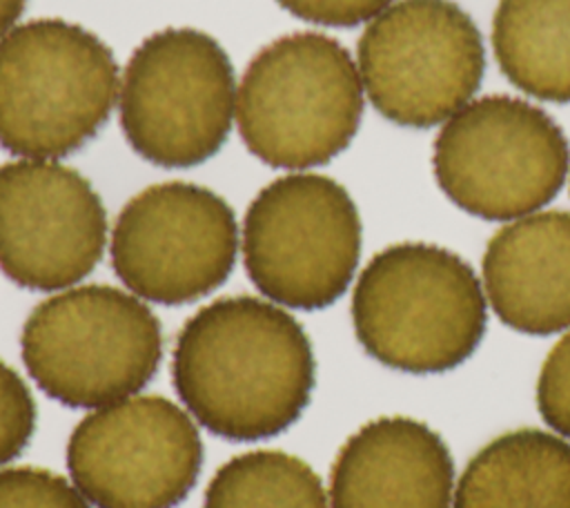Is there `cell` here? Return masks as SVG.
<instances>
[{"mask_svg":"<svg viewBox=\"0 0 570 508\" xmlns=\"http://www.w3.org/2000/svg\"><path fill=\"white\" fill-rule=\"evenodd\" d=\"M488 307L534 336L570 328V212L539 209L508 221L485 245Z\"/></svg>","mask_w":570,"mask_h":508,"instance_id":"14","label":"cell"},{"mask_svg":"<svg viewBox=\"0 0 570 508\" xmlns=\"http://www.w3.org/2000/svg\"><path fill=\"white\" fill-rule=\"evenodd\" d=\"M454 461L445 441L412 417H379L338 450L330 508H452Z\"/></svg>","mask_w":570,"mask_h":508,"instance_id":"13","label":"cell"},{"mask_svg":"<svg viewBox=\"0 0 570 508\" xmlns=\"http://www.w3.org/2000/svg\"><path fill=\"white\" fill-rule=\"evenodd\" d=\"M352 323L379 363L412 374L445 372L479 348L488 299L459 254L432 243H396L356 276Z\"/></svg>","mask_w":570,"mask_h":508,"instance_id":"2","label":"cell"},{"mask_svg":"<svg viewBox=\"0 0 570 508\" xmlns=\"http://www.w3.org/2000/svg\"><path fill=\"white\" fill-rule=\"evenodd\" d=\"M109 247L105 205L73 167L47 158L0 165V270L16 285H78Z\"/></svg>","mask_w":570,"mask_h":508,"instance_id":"12","label":"cell"},{"mask_svg":"<svg viewBox=\"0 0 570 508\" xmlns=\"http://www.w3.org/2000/svg\"><path fill=\"white\" fill-rule=\"evenodd\" d=\"M67 468L96 508H174L203 468L200 426L183 403L138 392L87 412Z\"/></svg>","mask_w":570,"mask_h":508,"instance_id":"11","label":"cell"},{"mask_svg":"<svg viewBox=\"0 0 570 508\" xmlns=\"http://www.w3.org/2000/svg\"><path fill=\"white\" fill-rule=\"evenodd\" d=\"M174 385L196 423L229 441L287 430L316 379L312 341L292 312L265 296H225L178 332Z\"/></svg>","mask_w":570,"mask_h":508,"instance_id":"1","label":"cell"},{"mask_svg":"<svg viewBox=\"0 0 570 508\" xmlns=\"http://www.w3.org/2000/svg\"><path fill=\"white\" fill-rule=\"evenodd\" d=\"M33 430V394L22 374L0 359V468L9 466L29 446Z\"/></svg>","mask_w":570,"mask_h":508,"instance_id":"19","label":"cell"},{"mask_svg":"<svg viewBox=\"0 0 570 508\" xmlns=\"http://www.w3.org/2000/svg\"><path fill=\"white\" fill-rule=\"evenodd\" d=\"M432 169L456 207L508 223L543 209L559 194L570 174V147L539 105L483 96L441 125Z\"/></svg>","mask_w":570,"mask_h":508,"instance_id":"7","label":"cell"},{"mask_svg":"<svg viewBox=\"0 0 570 508\" xmlns=\"http://www.w3.org/2000/svg\"><path fill=\"white\" fill-rule=\"evenodd\" d=\"M238 82L223 45L171 27L147 36L120 74L118 109L131 149L158 167L212 158L236 123Z\"/></svg>","mask_w":570,"mask_h":508,"instance_id":"8","label":"cell"},{"mask_svg":"<svg viewBox=\"0 0 570 508\" xmlns=\"http://www.w3.org/2000/svg\"><path fill=\"white\" fill-rule=\"evenodd\" d=\"M118 89L120 69L96 33L60 18L22 22L0 40V147L60 160L102 129Z\"/></svg>","mask_w":570,"mask_h":508,"instance_id":"4","label":"cell"},{"mask_svg":"<svg viewBox=\"0 0 570 508\" xmlns=\"http://www.w3.org/2000/svg\"><path fill=\"white\" fill-rule=\"evenodd\" d=\"M365 98L403 127L443 125L485 74L474 20L452 0H396L367 22L356 47Z\"/></svg>","mask_w":570,"mask_h":508,"instance_id":"9","label":"cell"},{"mask_svg":"<svg viewBox=\"0 0 570 508\" xmlns=\"http://www.w3.org/2000/svg\"><path fill=\"white\" fill-rule=\"evenodd\" d=\"M537 408L557 434L570 439V328L541 365L537 379Z\"/></svg>","mask_w":570,"mask_h":508,"instance_id":"20","label":"cell"},{"mask_svg":"<svg viewBox=\"0 0 570 508\" xmlns=\"http://www.w3.org/2000/svg\"><path fill=\"white\" fill-rule=\"evenodd\" d=\"M363 227L354 198L334 178L287 172L249 203L240 227L256 290L287 310H323L352 285Z\"/></svg>","mask_w":570,"mask_h":508,"instance_id":"6","label":"cell"},{"mask_svg":"<svg viewBox=\"0 0 570 508\" xmlns=\"http://www.w3.org/2000/svg\"><path fill=\"white\" fill-rule=\"evenodd\" d=\"M22 361L33 383L69 408L96 410L142 392L163 359V328L125 287L51 292L24 321Z\"/></svg>","mask_w":570,"mask_h":508,"instance_id":"5","label":"cell"},{"mask_svg":"<svg viewBox=\"0 0 570 508\" xmlns=\"http://www.w3.org/2000/svg\"><path fill=\"white\" fill-rule=\"evenodd\" d=\"M292 16L323 27H356L396 0H276Z\"/></svg>","mask_w":570,"mask_h":508,"instance_id":"21","label":"cell"},{"mask_svg":"<svg viewBox=\"0 0 570 508\" xmlns=\"http://www.w3.org/2000/svg\"><path fill=\"white\" fill-rule=\"evenodd\" d=\"M452 508H570V439L534 428L492 439L461 472Z\"/></svg>","mask_w":570,"mask_h":508,"instance_id":"15","label":"cell"},{"mask_svg":"<svg viewBox=\"0 0 570 508\" xmlns=\"http://www.w3.org/2000/svg\"><path fill=\"white\" fill-rule=\"evenodd\" d=\"M238 250L240 229L229 203L185 180L138 192L109 232L111 265L125 290L160 305L212 294L232 274Z\"/></svg>","mask_w":570,"mask_h":508,"instance_id":"10","label":"cell"},{"mask_svg":"<svg viewBox=\"0 0 570 508\" xmlns=\"http://www.w3.org/2000/svg\"><path fill=\"white\" fill-rule=\"evenodd\" d=\"M492 49L523 94L570 102V0H499Z\"/></svg>","mask_w":570,"mask_h":508,"instance_id":"16","label":"cell"},{"mask_svg":"<svg viewBox=\"0 0 570 508\" xmlns=\"http://www.w3.org/2000/svg\"><path fill=\"white\" fill-rule=\"evenodd\" d=\"M365 100L356 58L332 36L296 31L272 40L247 65L236 125L265 165L307 172L352 143Z\"/></svg>","mask_w":570,"mask_h":508,"instance_id":"3","label":"cell"},{"mask_svg":"<svg viewBox=\"0 0 570 508\" xmlns=\"http://www.w3.org/2000/svg\"><path fill=\"white\" fill-rule=\"evenodd\" d=\"M0 508H94L78 486L47 468L2 466Z\"/></svg>","mask_w":570,"mask_h":508,"instance_id":"18","label":"cell"},{"mask_svg":"<svg viewBox=\"0 0 570 508\" xmlns=\"http://www.w3.org/2000/svg\"><path fill=\"white\" fill-rule=\"evenodd\" d=\"M27 7V0H0V40L18 27V20Z\"/></svg>","mask_w":570,"mask_h":508,"instance_id":"22","label":"cell"},{"mask_svg":"<svg viewBox=\"0 0 570 508\" xmlns=\"http://www.w3.org/2000/svg\"><path fill=\"white\" fill-rule=\"evenodd\" d=\"M203 508H330L321 477L283 450L232 457L212 477Z\"/></svg>","mask_w":570,"mask_h":508,"instance_id":"17","label":"cell"}]
</instances>
